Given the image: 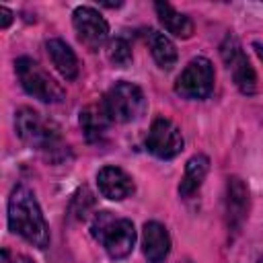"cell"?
Returning <instances> with one entry per match:
<instances>
[{"mask_svg":"<svg viewBox=\"0 0 263 263\" xmlns=\"http://www.w3.org/2000/svg\"><path fill=\"white\" fill-rule=\"evenodd\" d=\"M72 23H74V29L78 33V39L88 49L97 51L107 41L109 25H107V21L95 8H90V6H78L74 10V14H72Z\"/></svg>","mask_w":263,"mask_h":263,"instance_id":"cell-9","label":"cell"},{"mask_svg":"<svg viewBox=\"0 0 263 263\" xmlns=\"http://www.w3.org/2000/svg\"><path fill=\"white\" fill-rule=\"evenodd\" d=\"M92 234L103 242L105 251L113 259H123L132 253L136 242V230L132 220L113 218L109 212H101L92 224Z\"/></svg>","mask_w":263,"mask_h":263,"instance_id":"cell-3","label":"cell"},{"mask_svg":"<svg viewBox=\"0 0 263 263\" xmlns=\"http://www.w3.org/2000/svg\"><path fill=\"white\" fill-rule=\"evenodd\" d=\"M249 212V189L238 177H230L226 185V224L228 230L238 232Z\"/></svg>","mask_w":263,"mask_h":263,"instance_id":"cell-10","label":"cell"},{"mask_svg":"<svg viewBox=\"0 0 263 263\" xmlns=\"http://www.w3.org/2000/svg\"><path fill=\"white\" fill-rule=\"evenodd\" d=\"M45 49L49 53L51 64L55 66V70L66 80H74L78 76V60H76V53L72 51V47L66 41H62V39H49L45 43Z\"/></svg>","mask_w":263,"mask_h":263,"instance_id":"cell-13","label":"cell"},{"mask_svg":"<svg viewBox=\"0 0 263 263\" xmlns=\"http://www.w3.org/2000/svg\"><path fill=\"white\" fill-rule=\"evenodd\" d=\"M154 8H156V14H158V21L164 25V29H166L168 33H173L175 37H181V39L191 37V33H193V23H191L189 16H185L183 12L175 10V8H173L171 4H166V2H156Z\"/></svg>","mask_w":263,"mask_h":263,"instance_id":"cell-16","label":"cell"},{"mask_svg":"<svg viewBox=\"0 0 263 263\" xmlns=\"http://www.w3.org/2000/svg\"><path fill=\"white\" fill-rule=\"evenodd\" d=\"M210 171V158L205 154H195L187 160L185 164V175L181 179V185H179V193L181 197H191L203 183L205 175Z\"/></svg>","mask_w":263,"mask_h":263,"instance_id":"cell-15","label":"cell"},{"mask_svg":"<svg viewBox=\"0 0 263 263\" xmlns=\"http://www.w3.org/2000/svg\"><path fill=\"white\" fill-rule=\"evenodd\" d=\"M2 263H21V259H18V257L12 259V257H10V251L4 249V251H2ZM25 263H27V261H25Z\"/></svg>","mask_w":263,"mask_h":263,"instance_id":"cell-20","label":"cell"},{"mask_svg":"<svg viewBox=\"0 0 263 263\" xmlns=\"http://www.w3.org/2000/svg\"><path fill=\"white\" fill-rule=\"evenodd\" d=\"M14 66H16V74H18V80H21L23 88L31 97H35L43 103H60L64 99V95H66L64 88L35 60L18 58Z\"/></svg>","mask_w":263,"mask_h":263,"instance_id":"cell-5","label":"cell"},{"mask_svg":"<svg viewBox=\"0 0 263 263\" xmlns=\"http://www.w3.org/2000/svg\"><path fill=\"white\" fill-rule=\"evenodd\" d=\"M97 183H99V191L107 199H113V201H121L127 195H132V191H134L132 177L119 166L101 168L99 175H97Z\"/></svg>","mask_w":263,"mask_h":263,"instance_id":"cell-11","label":"cell"},{"mask_svg":"<svg viewBox=\"0 0 263 263\" xmlns=\"http://www.w3.org/2000/svg\"><path fill=\"white\" fill-rule=\"evenodd\" d=\"M111 121L127 123L138 119L146 109V99L140 86L132 82H117L109 88L105 101H103Z\"/></svg>","mask_w":263,"mask_h":263,"instance_id":"cell-4","label":"cell"},{"mask_svg":"<svg viewBox=\"0 0 263 263\" xmlns=\"http://www.w3.org/2000/svg\"><path fill=\"white\" fill-rule=\"evenodd\" d=\"M146 148L156 156V158H173L183 150V136L179 127L166 119V117H156L150 125L148 138H146Z\"/></svg>","mask_w":263,"mask_h":263,"instance_id":"cell-8","label":"cell"},{"mask_svg":"<svg viewBox=\"0 0 263 263\" xmlns=\"http://www.w3.org/2000/svg\"><path fill=\"white\" fill-rule=\"evenodd\" d=\"M10 21H12V12L6 6H0V27L6 29L10 25Z\"/></svg>","mask_w":263,"mask_h":263,"instance_id":"cell-19","label":"cell"},{"mask_svg":"<svg viewBox=\"0 0 263 263\" xmlns=\"http://www.w3.org/2000/svg\"><path fill=\"white\" fill-rule=\"evenodd\" d=\"M148 45H150L152 58L158 64V68L171 70L177 64V47L173 45V41L166 35H162L158 31H148Z\"/></svg>","mask_w":263,"mask_h":263,"instance_id":"cell-17","label":"cell"},{"mask_svg":"<svg viewBox=\"0 0 263 263\" xmlns=\"http://www.w3.org/2000/svg\"><path fill=\"white\" fill-rule=\"evenodd\" d=\"M214 88V66L208 58H193L175 82V92L185 99H205Z\"/></svg>","mask_w":263,"mask_h":263,"instance_id":"cell-6","label":"cell"},{"mask_svg":"<svg viewBox=\"0 0 263 263\" xmlns=\"http://www.w3.org/2000/svg\"><path fill=\"white\" fill-rule=\"evenodd\" d=\"M259 263H263V257H261V259H259Z\"/></svg>","mask_w":263,"mask_h":263,"instance_id":"cell-21","label":"cell"},{"mask_svg":"<svg viewBox=\"0 0 263 263\" xmlns=\"http://www.w3.org/2000/svg\"><path fill=\"white\" fill-rule=\"evenodd\" d=\"M142 251L150 263H160L171 251V236L160 222H146L142 232Z\"/></svg>","mask_w":263,"mask_h":263,"instance_id":"cell-12","label":"cell"},{"mask_svg":"<svg viewBox=\"0 0 263 263\" xmlns=\"http://www.w3.org/2000/svg\"><path fill=\"white\" fill-rule=\"evenodd\" d=\"M109 121H111V117H109L103 103L101 105H88L86 109L80 111V127H82L88 142H99L107 132Z\"/></svg>","mask_w":263,"mask_h":263,"instance_id":"cell-14","label":"cell"},{"mask_svg":"<svg viewBox=\"0 0 263 263\" xmlns=\"http://www.w3.org/2000/svg\"><path fill=\"white\" fill-rule=\"evenodd\" d=\"M109 60L115 66H127L132 62V49L125 39H113L109 43Z\"/></svg>","mask_w":263,"mask_h":263,"instance_id":"cell-18","label":"cell"},{"mask_svg":"<svg viewBox=\"0 0 263 263\" xmlns=\"http://www.w3.org/2000/svg\"><path fill=\"white\" fill-rule=\"evenodd\" d=\"M220 55H222L226 68L230 70L238 90L245 95H253L257 90V74H255L251 62L247 60V55H245V51H242V47L234 35L224 37V41L220 45Z\"/></svg>","mask_w":263,"mask_h":263,"instance_id":"cell-7","label":"cell"},{"mask_svg":"<svg viewBox=\"0 0 263 263\" xmlns=\"http://www.w3.org/2000/svg\"><path fill=\"white\" fill-rule=\"evenodd\" d=\"M14 125H16L18 138L23 142H27L29 146H35L37 150H43L47 154L64 152L60 127L51 119H45L35 109H31V107L18 109L16 117H14Z\"/></svg>","mask_w":263,"mask_h":263,"instance_id":"cell-2","label":"cell"},{"mask_svg":"<svg viewBox=\"0 0 263 263\" xmlns=\"http://www.w3.org/2000/svg\"><path fill=\"white\" fill-rule=\"evenodd\" d=\"M8 226L14 234L23 236L27 242L37 249H45L49 245V228L41 214V208L27 187L12 189L8 197Z\"/></svg>","mask_w":263,"mask_h":263,"instance_id":"cell-1","label":"cell"}]
</instances>
